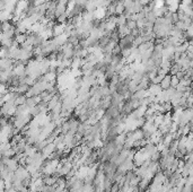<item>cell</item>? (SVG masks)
I'll return each mask as SVG.
<instances>
[{
	"label": "cell",
	"mask_w": 193,
	"mask_h": 192,
	"mask_svg": "<svg viewBox=\"0 0 193 192\" xmlns=\"http://www.w3.org/2000/svg\"><path fill=\"white\" fill-rule=\"evenodd\" d=\"M41 102V98H40V96H32V97H26V102H25V105L31 109V107H34L36 106L39 103Z\"/></svg>",
	"instance_id": "cell-1"
},
{
	"label": "cell",
	"mask_w": 193,
	"mask_h": 192,
	"mask_svg": "<svg viewBox=\"0 0 193 192\" xmlns=\"http://www.w3.org/2000/svg\"><path fill=\"white\" fill-rule=\"evenodd\" d=\"M127 26H128L129 28L132 31V30H134V28H137V24H136V22H134V20L128 19V20H127Z\"/></svg>",
	"instance_id": "cell-5"
},
{
	"label": "cell",
	"mask_w": 193,
	"mask_h": 192,
	"mask_svg": "<svg viewBox=\"0 0 193 192\" xmlns=\"http://www.w3.org/2000/svg\"><path fill=\"white\" fill-rule=\"evenodd\" d=\"M178 83H180V80L177 79L175 76L170 77V87H172V88H175V87L178 85Z\"/></svg>",
	"instance_id": "cell-4"
},
{
	"label": "cell",
	"mask_w": 193,
	"mask_h": 192,
	"mask_svg": "<svg viewBox=\"0 0 193 192\" xmlns=\"http://www.w3.org/2000/svg\"><path fill=\"white\" fill-rule=\"evenodd\" d=\"M27 192H36V191H32V190H28Z\"/></svg>",
	"instance_id": "cell-6"
},
{
	"label": "cell",
	"mask_w": 193,
	"mask_h": 192,
	"mask_svg": "<svg viewBox=\"0 0 193 192\" xmlns=\"http://www.w3.org/2000/svg\"><path fill=\"white\" fill-rule=\"evenodd\" d=\"M25 102H26V96L25 95H18L16 97V99H15V105L16 106L23 105V104H25Z\"/></svg>",
	"instance_id": "cell-3"
},
{
	"label": "cell",
	"mask_w": 193,
	"mask_h": 192,
	"mask_svg": "<svg viewBox=\"0 0 193 192\" xmlns=\"http://www.w3.org/2000/svg\"><path fill=\"white\" fill-rule=\"evenodd\" d=\"M170 77H172L170 75H166V76L162 79L161 83H159V86H161V88L163 90H168V88L170 87Z\"/></svg>",
	"instance_id": "cell-2"
}]
</instances>
